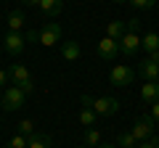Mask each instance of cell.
Instances as JSON below:
<instances>
[{
	"instance_id": "cell-1",
	"label": "cell",
	"mask_w": 159,
	"mask_h": 148,
	"mask_svg": "<svg viewBox=\"0 0 159 148\" xmlns=\"http://www.w3.org/2000/svg\"><path fill=\"white\" fill-rule=\"evenodd\" d=\"M82 106H90L98 116H111V114L119 111V101L117 98H109V95H101V98L82 95Z\"/></svg>"
},
{
	"instance_id": "cell-2",
	"label": "cell",
	"mask_w": 159,
	"mask_h": 148,
	"mask_svg": "<svg viewBox=\"0 0 159 148\" xmlns=\"http://www.w3.org/2000/svg\"><path fill=\"white\" fill-rule=\"evenodd\" d=\"M24 101H27V93H24L21 87L8 85L6 90H3V108H6V111H19V108L24 106Z\"/></svg>"
},
{
	"instance_id": "cell-3",
	"label": "cell",
	"mask_w": 159,
	"mask_h": 148,
	"mask_svg": "<svg viewBox=\"0 0 159 148\" xmlns=\"http://www.w3.org/2000/svg\"><path fill=\"white\" fill-rule=\"evenodd\" d=\"M133 77H135V72H133L130 66H125V63H117V66H111V72H109V80H111V85H117V87L133 85Z\"/></svg>"
},
{
	"instance_id": "cell-4",
	"label": "cell",
	"mask_w": 159,
	"mask_h": 148,
	"mask_svg": "<svg viewBox=\"0 0 159 148\" xmlns=\"http://www.w3.org/2000/svg\"><path fill=\"white\" fill-rule=\"evenodd\" d=\"M61 34H64V29H61V24H56V21H48L45 27L40 29V45H56V42H61Z\"/></svg>"
},
{
	"instance_id": "cell-5",
	"label": "cell",
	"mask_w": 159,
	"mask_h": 148,
	"mask_svg": "<svg viewBox=\"0 0 159 148\" xmlns=\"http://www.w3.org/2000/svg\"><path fill=\"white\" fill-rule=\"evenodd\" d=\"M133 137H135L138 143H143V140H148V137H154V119L151 116H141V119L133 124Z\"/></svg>"
},
{
	"instance_id": "cell-6",
	"label": "cell",
	"mask_w": 159,
	"mask_h": 148,
	"mask_svg": "<svg viewBox=\"0 0 159 148\" xmlns=\"http://www.w3.org/2000/svg\"><path fill=\"white\" fill-rule=\"evenodd\" d=\"M3 48H6V53H11V56H19V53L27 48V37H24L21 32H8Z\"/></svg>"
},
{
	"instance_id": "cell-7",
	"label": "cell",
	"mask_w": 159,
	"mask_h": 148,
	"mask_svg": "<svg viewBox=\"0 0 159 148\" xmlns=\"http://www.w3.org/2000/svg\"><path fill=\"white\" fill-rule=\"evenodd\" d=\"M117 56H119V42L117 40H111V37L98 40V58H103V61H114Z\"/></svg>"
},
{
	"instance_id": "cell-8",
	"label": "cell",
	"mask_w": 159,
	"mask_h": 148,
	"mask_svg": "<svg viewBox=\"0 0 159 148\" xmlns=\"http://www.w3.org/2000/svg\"><path fill=\"white\" fill-rule=\"evenodd\" d=\"M141 37H138L135 32H125V37L119 40V53H125V56H135L138 50H141Z\"/></svg>"
},
{
	"instance_id": "cell-9",
	"label": "cell",
	"mask_w": 159,
	"mask_h": 148,
	"mask_svg": "<svg viewBox=\"0 0 159 148\" xmlns=\"http://www.w3.org/2000/svg\"><path fill=\"white\" fill-rule=\"evenodd\" d=\"M8 74H11V80H13V85H16V87H21V85H27V82H32V74L27 72V66H24V63H11Z\"/></svg>"
},
{
	"instance_id": "cell-10",
	"label": "cell",
	"mask_w": 159,
	"mask_h": 148,
	"mask_svg": "<svg viewBox=\"0 0 159 148\" xmlns=\"http://www.w3.org/2000/svg\"><path fill=\"white\" fill-rule=\"evenodd\" d=\"M141 77H143L146 82H157V80H159V63L154 61V58L141 61Z\"/></svg>"
},
{
	"instance_id": "cell-11",
	"label": "cell",
	"mask_w": 159,
	"mask_h": 148,
	"mask_svg": "<svg viewBox=\"0 0 159 148\" xmlns=\"http://www.w3.org/2000/svg\"><path fill=\"white\" fill-rule=\"evenodd\" d=\"M141 98L146 103H157L159 101V82H146V85H141Z\"/></svg>"
},
{
	"instance_id": "cell-12",
	"label": "cell",
	"mask_w": 159,
	"mask_h": 148,
	"mask_svg": "<svg viewBox=\"0 0 159 148\" xmlns=\"http://www.w3.org/2000/svg\"><path fill=\"white\" fill-rule=\"evenodd\" d=\"M125 32H127L125 21H109L106 24V37H111V40H117V42L125 37Z\"/></svg>"
},
{
	"instance_id": "cell-13",
	"label": "cell",
	"mask_w": 159,
	"mask_h": 148,
	"mask_svg": "<svg viewBox=\"0 0 159 148\" xmlns=\"http://www.w3.org/2000/svg\"><path fill=\"white\" fill-rule=\"evenodd\" d=\"M40 11L45 13V16H58L64 11V0H43L40 3Z\"/></svg>"
},
{
	"instance_id": "cell-14",
	"label": "cell",
	"mask_w": 159,
	"mask_h": 148,
	"mask_svg": "<svg viewBox=\"0 0 159 148\" xmlns=\"http://www.w3.org/2000/svg\"><path fill=\"white\" fill-rule=\"evenodd\" d=\"M51 146H53V137L48 132H34L29 137V148H51Z\"/></svg>"
},
{
	"instance_id": "cell-15",
	"label": "cell",
	"mask_w": 159,
	"mask_h": 148,
	"mask_svg": "<svg viewBox=\"0 0 159 148\" xmlns=\"http://www.w3.org/2000/svg\"><path fill=\"white\" fill-rule=\"evenodd\" d=\"M61 56L66 58V61H77L80 58V42H74V40L61 42Z\"/></svg>"
},
{
	"instance_id": "cell-16",
	"label": "cell",
	"mask_w": 159,
	"mask_h": 148,
	"mask_svg": "<svg viewBox=\"0 0 159 148\" xmlns=\"http://www.w3.org/2000/svg\"><path fill=\"white\" fill-rule=\"evenodd\" d=\"M141 48L148 53V56H151V53H157V50H159V34H157V32H148L146 37H143Z\"/></svg>"
},
{
	"instance_id": "cell-17",
	"label": "cell",
	"mask_w": 159,
	"mask_h": 148,
	"mask_svg": "<svg viewBox=\"0 0 159 148\" xmlns=\"http://www.w3.org/2000/svg\"><path fill=\"white\" fill-rule=\"evenodd\" d=\"M6 24H8V29H11V32H21L27 21H24V13H21V11H13L11 16H8Z\"/></svg>"
},
{
	"instance_id": "cell-18",
	"label": "cell",
	"mask_w": 159,
	"mask_h": 148,
	"mask_svg": "<svg viewBox=\"0 0 159 148\" xmlns=\"http://www.w3.org/2000/svg\"><path fill=\"white\" fill-rule=\"evenodd\" d=\"M82 140H85V146L96 148V146H101V132L93 130V127H85V132H82Z\"/></svg>"
},
{
	"instance_id": "cell-19",
	"label": "cell",
	"mask_w": 159,
	"mask_h": 148,
	"mask_svg": "<svg viewBox=\"0 0 159 148\" xmlns=\"http://www.w3.org/2000/svg\"><path fill=\"white\" fill-rule=\"evenodd\" d=\"M96 111H93V108L90 106H82V111H80V124H82V127H93V124H96Z\"/></svg>"
},
{
	"instance_id": "cell-20",
	"label": "cell",
	"mask_w": 159,
	"mask_h": 148,
	"mask_svg": "<svg viewBox=\"0 0 159 148\" xmlns=\"http://www.w3.org/2000/svg\"><path fill=\"white\" fill-rule=\"evenodd\" d=\"M117 146L119 148H138V140L133 137V132H122V135L117 137Z\"/></svg>"
},
{
	"instance_id": "cell-21",
	"label": "cell",
	"mask_w": 159,
	"mask_h": 148,
	"mask_svg": "<svg viewBox=\"0 0 159 148\" xmlns=\"http://www.w3.org/2000/svg\"><path fill=\"white\" fill-rule=\"evenodd\" d=\"M34 132H37V130H34V124H32V122H29V119L19 122V135H27V137H32Z\"/></svg>"
},
{
	"instance_id": "cell-22",
	"label": "cell",
	"mask_w": 159,
	"mask_h": 148,
	"mask_svg": "<svg viewBox=\"0 0 159 148\" xmlns=\"http://www.w3.org/2000/svg\"><path fill=\"white\" fill-rule=\"evenodd\" d=\"M8 148H29V137H27V135H16V137H11Z\"/></svg>"
},
{
	"instance_id": "cell-23",
	"label": "cell",
	"mask_w": 159,
	"mask_h": 148,
	"mask_svg": "<svg viewBox=\"0 0 159 148\" xmlns=\"http://www.w3.org/2000/svg\"><path fill=\"white\" fill-rule=\"evenodd\" d=\"M127 3H133V8L148 11V8H154V3H157V0H127Z\"/></svg>"
},
{
	"instance_id": "cell-24",
	"label": "cell",
	"mask_w": 159,
	"mask_h": 148,
	"mask_svg": "<svg viewBox=\"0 0 159 148\" xmlns=\"http://www.w3.org/2000/svg\"><path fill=\"white\" fill-rule=\"evenodd\" d=\"M138 148H159V137H157V135H154V137H148V140L138 143Z\"/></svg>"
},
{
	"instance_id": "cell-25",
	"label": "cell",
	"mask_w": 159,
	"mask_h": 148,
	"mask_svg": "<svg viewBox=\"0 0 159 148\" xmlns=\"http://www.w3.org/2000/svg\"><path fill=\"white\" fill-rule=\"evenodd\" d=\"M125 27H127V32H135V34H138V29H141V21H138V19H130V21H125Z\"/></svg>"
},
{
	"instance_id": "cell-26",
	"label": "cell",
	"mask_w": 159,
	"mask_h": 148,
	"mask_svg": "<svg viewBox=\"0 0 159 148\" xmlns=\"http://www.w3.org/2000/svg\"><path fill=\"white\" fill-rule=\"evenodd\" d=\"M24 37H27L29 42H40V32H37V29H27V34H24Z\"/></svg>"
},
{
	"instance_id": "cell-27",
	"label": "cell",
	"mask_w": 159,
	"mask_h": 148,
	"mask_svg": "<svg viewBox=\"0 0 159 148\" xmlns=\"http://www.w3.org/2000/svg\"><path fill=\"white\" fill-rule=\"evenodd\" d=\"M148 116H151V119L159 124V101H157V103H151V114H148Z\"/></svg>"
},
{
	"instance_id": "cell-28",
	"label": "cell",
	"mask_w": 159,
	"mask_h": 148,
	"mask_svg": "<svg viewBox=\"0 0 159 148\" xmlns=\"http://www.w3.org/2000/svg\"><path fill=\"white\" fill-rule=\"evenodd\" d=\"M8 80H11V74H8L6 69H0V87H6V85H8Z\"/></svg>"
},
{
	"instance_id": "cell-29",
	"label": "cell",
	"mask_w": 159,
	"mask_h": 148,
	"mask_svg": "<svg viewBox=\"0 0 159 148\" xmlns=\"http://www.w3.org/2000/svg\"><path fill=\"white\" fill-rule=\"evenodd\" d=\"M24 3H27V6H37V8H40V3H43V0H24Z\"/></svg>"
},
{
	"instance_id": "cell-30",
	"label": "cell",
	"mask_w": 159,
	"mask_h": 148,
	"mask_svg": "<svg viewBox=\"0 0 159 148\" xmlns=\"http://www.w3.org/2000/svg\"><path fill=\"white\" fill-rule=\"evenodd\" d=\"M96 148H119V146H111V143H101V146H96Z\"/></svg>"
},
{
	"instance_id": "cell-31",
	"label": "cell",
	"mask_w": 159,
	"mask_h": 148,
	"mask_svg": "<svg viewBox=\"0 0 159 148\" xmlns=\"http://www.w3.org/2000/svg\"><path fill=\"white\" fill-rule=\"evenodd\" d=\"M148 58H154V61L159 63V50H157V53H151V56H148Z\"/></svg>"
},
{
	"instance_id": "cell-32",
	"label": "cell",
	"mask_w": 159,
	"mask_h": 148,
	"mask_svg": "<svg viewBox=\"0 0 159 148\" xmlns=\"http://www.w3.org/2000/svg\"><path fill=\"white\" fill-rule=\"evenodd\" d=\"M0 108H3V93H0Z\"/></svg>"
},
{
	"instance_id": "cell-33",
	"label": "cell",
	"mask_w": 159,
	"mask_h": 148,
	"mask_svg": "<svg viewBox=\"0 0 159 148\" xmlns=\"http://www.w3.org/2000/svg\"><path fill=\"white\" fill-rule=\"evenodd\" d=\"M114 3H127V0H114Z\"/></svg>"
},
{
	"instance_id": "cell-34",
	"label": "cell",
	"mask_w": 159,
	"mask_h": 148,
	"mask_svg": "<svg viewBox=\"0 0 159 148\" xmlns=\"http://www.w3.org/2000/svg\"><path fill=\"white\" fill-rule=\"evenodd\" d=\"M80 148H90V146H80Z\"/></svg>"
},
{
	"instance_id": "cell-35",
	"label": "cell",
	"mask_w": 159,
	"mask_h": 148,
	"mask_svg": "<svg viewBox=\"0 0 159 148\" xmlns=\"http://www.w3.org/2000/svg\"><path fill=\"white\" fill-rule=\"evenodd\" d=\"M157 82H159V80H157Z\"/></svg>"
}]
</instances>
